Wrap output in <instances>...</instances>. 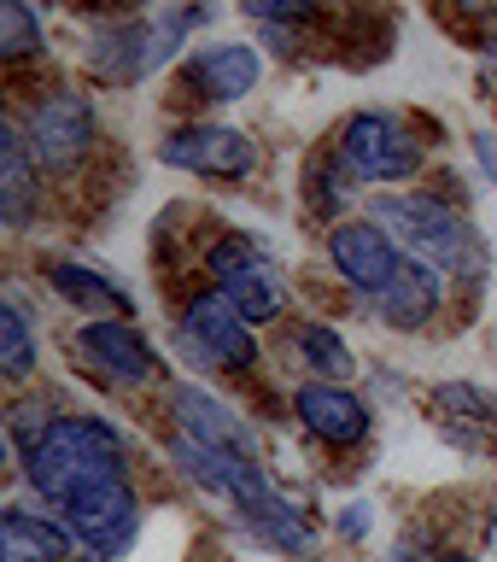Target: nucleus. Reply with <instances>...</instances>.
Returning <instances> with one entry per match:
<instances>
[{
	"instance_id": "obj_1",
	"label": "nucleus",
	"mask_w": 497,
	"mask_h": 562,
	"mask_svg": "<svg viewBox=\"0 0 497 562\" xmlns=\"http://www.w3.org/2000/svg\"><path fill=\"white\" fill-rule=\"evenodd\" d=\"M24 469H30V486L42 492V498H53L59 509L77 498V492H88V486L129 481V474H123V439L105 428V422H94V416L53 422L47 439L24 457Z\"/></svg>"
},
{
	"instance_id": "obj_2",
	"label": "nucleus",
	"mask_w": 497,
	"mask_h": 562,
	"mask_svg": "<svg viewBox=\"0 0 497 562\" xmlns=\"http://www.w3.org/2000/svg\"><path fill=\"white\" fill-rule=\"evenodd\" d=\"M375 217L393 240H410L421 263H445L456 276L486 270L481 228H474L463 211H451L445 200H428V193H386V200H375Z\"/></svg>"
},
{
	"instance_id": "obj_3",
	"label": "nucleus",
	"mask_w": 497,
	"mask_h": 562,
	"mask_svg": "<svg viewBox=\"0 0 497 562\" xmlns=\"http://www.w3.org/2000/svg\"><path fill=\"white\" fill-rule=\"evenodd\" d=\"M211 281L235 299V311L246 323H270V316H281V305H287V281H281V270L270 263V252L252 246L246 235H228L217 252H211Z\"/></svg>"
},
{
	"instance_id": "obj_4",
	"label": "nucleus",
	"mask_w": 497,
	"mask_h": 562,
	"mask_svg": "<svg viewBox=\"0 0 497 562\" xmlns=\"http://www.w3.org/2000/svg\"><path fill=\"white\" fill-rule=\"evenodd\" d=\"M340 153L363 182H404L421 170V140L393 112H358L340 135Z\"/></svg>"
},
{
	"instance_id": "obj_5",
	"label": "nucleus",
	"mask_w": 497,
	"mask_h": 562,
	"mask_svg": "<svg viewBox=\"0 0 497 562\" xmlns=\"http://www.w3.org/2000/svg\"><path fill=\"white\" fill-rule=\"evenodd\" d=\"M94 130H100V117L82 94H47V100H35V112L24 123V140L42 165L65 170L94 147Z\"/></svg>"
},
{
	"instance_id": "obj_6",
	"label": "nucleus",
	"mask_w": 497,
	"mask_h": 562,
	"mask_svg": "<svg viewBox=\"0 0 497 562\" xmlns=\"http://www.w3.org/2000/svg\"><path fill=\"white\" fill-rule=\"evenodd\" d=\"M182 334L205 351V358H217L223 369H252L258 363L252 328H246V316L235 311V299H228L223 288H211V293L193 299L188 316H182Z\"/></svg>"
},
{
	"instance_id": "obj_7",
	"label": "nucleus",
	"mask_w": 497,
	"mask_h": 562,
	"mask_svg": "<svg viewBox=\"0 0 497 562\" xmlns=\"http://www.w3.org/2000/svg\"><path fill=\"white\" fill-rule=\"evenodd\" d=\"M165 165L193 170V176H217V182H235L258 165L252 140L240 130H223V123H188L165 140Z\"/></svg>"
},
{
	"instance_id": "obj_8",
	"label": "nucleus",
	"mask_w": 497,
	"mask_h": 562,
	"mask_svg": "<svg viewBox=\"0 0 497 562\" xmlns=\"http://www.w3.org/2000/svg\"><path fill=\"white\" fill-rule=\"evenodd\" d=\"M328 258H334V270H340L358 293H369V299H375L386 281L398 276V263H404L398 240L386 235L381 223H340L328 235Z\"/></svg>"
},
{
	"instance_id": "obj_9",
	"label": "nucleus",
	"mask_w": 497,
	"mask_h": 562,
	"mask_svg": "<svg viewBox=\"0 0 497 562\" xmlns=\"http://www.w3.org/2000/svg\"><path fill=\"white\" fill-rule=\"evenodd\" d=\"M258 82V53L246 42H211L200 53H188L176 70V88L188 100H240Z\"/></svg>"
},
{
	"instance_id": "obj_10",
	"label": "nucleus",
	"mask_w": 497,
	"mask_h": 562,
	"mask_svg": "<svg viewBox=\"0 0 497 562\" xmlns=\"http://www.w3.org/2000/svg\"><path fill=\"white\" fill-rule=\"evenodd\" d=\"M135 521H140V509H135L129 481L88 486V492H77V498L65 504V527H70V533H82L94 551H123L129 533H135Z\"/></svg>"
},
{
	"instance_id": "obj_11",
	"label": "nucleus",
	"mask_w": 497,
	"mask_h": 562,
	"mask_svg": "<svg viewBox=\"0 0 497 562\" xmlns=\"http://www.w3.org/2000/svg\"><path fill=\"white\" fill-rule=\"evenodd\" d=\"M298 422H305L316 439H328V446H358V439L369 434L363 398H351L346 386H334V381L298 386Z\"/></svg>"
},
{
	"instance_id": "obj_12",
	"label": "nucleus",
	"mask_w": 497,
	"mask_h": 562,
	"mask_svg": "<svg viewBox=\"0 0 497 562\" xmlns=\"http://www.w3.org/2000/svg\"><path fill=\"white\" fill-rule=\"evenodd\" d=\"M433 311H439V276H433V263H421V258H404L398 276L375 293V316L386 328H404V334L428 328Z\"/></svg>"
},
{
	"instance_id": "obj_13",
	"label": "nucleus",
	"mask_w": 497,
	"mask_h": 562,
	"mask_svg": "<svg viewBox=\"0 0 497 562\" xmlns=\"http://www.w3.org/2000/svg\"><path fill=\"white\" fill-rule=\"evenodd\" d=\"M170 411H176V422H182V439H193V446H211V451H246V457H252V439H246L240 416L228 411V404H217L211 393H200V386H176Z\"/></svg>"
},
{
	"instance_id": "obj_14",
	"label": "nucleus",
	"mask_w": 497,
	"mask_h": 562,
	"mask_svg": "<svg viewBox=\"0 0 497 562\" xmlns=\"http://www.w3.org/2000/svg\"><path fill=\"white\" fill-rule=\"evenodd\" d=\"M82 351L94 358L112 381H147L153 375V351H147V340H140V328H129V323H117V316H100V323H88L82 328Z\"/></svg>"
},
{
	"instance_id": "obj_15",
	"label": "nucleus",
	"mask_w": 497,
	"mask_h": 562,
	"mask_svg": "<svg viewBox=\"0 0 497 562\" xmlns=\"http://www.w3.org/2000/svg\"><path fill=\"white\" fill-rule=\"evenodd\" d=\"M35 211V153L24 130H12V123H0V217L12 228H24Z\"/></svg>"
},
{
	"instance_id": "obj_16",
	"label": "nucleus",
	"mask_w": 497,
	"mask_h": 562,
	"mask_svg": "<svg viewBox=\"0 0 497 562\" xmlns=\"http://www.w3.org/2000/svg\"><path fill=\"white\" fill-rule=\"evenodd\" d=\"M0 562H70V533L30 509L0 516Z\"/></svg>"
},
{
	"instance_id": "obj_17",
	"label": "nucleus",
	"mask_w": 497,
	"mask_h": 562,
	"mask_svg": "<svg viewBox=\"0 0 497 562\" xmlns=\"http://www.w3.org/2000/svg\"><path fill=\"white\" fill-rule=\"evenodd\" d=\"M53 288H59L70 305H82L88 311V323H100V311H112V316H123L129 311V293L123 288H112L100 270H82V263H53Z\"/></svg>"
},
{
	"instance_id": "obj_18",
	"label": "nucleus",
	"mask_w": 497,
	"mask_h": 562,
	"mask_svg": "<svg viewBox=\"0 0 497 562\" xmlns=\"http://www.w3.org/2000/svg\"><path fill=\"white\" fill-rule=\"evenodd\" d=\"M246 521H252V527H258V533L270 539V544H281V551H310V527H305V516H298L293 504L270 498L263 509H252Z\"/></svg>"
},
{
	"instance_id": "obj_19",
	"label": "nucleus",
	"mask_w": 497,
	"mask_h": 562,
	"mask_svg": "<svg viewBox=\"0 0 497 562\" xmlns=\"http://www.w3.org/2000/svg\"><path fill=\"white\" fill-rule=\"evenodd\" d=\"M0 369H7V381H30L35 375V340H30L24 311L18 305L0 311Z\"/></svg>"
},
{
	"instance_id": "obj_20",
	"label": "nucleus",
	"mask_w": 497,
	"mask_h": 562,
	"mask_svg": "<svg viewBox=\"0 0 497 562\" xmlns=\"http://www.w3.org/2000/svg\"><path fill=\"white\" fill-rule=\"evenodd\" d=\"M298 351L310 358L316 375H351V351H346V340H340L334 328H323V323H305V328H298Z\"/></svg>"
},
{
	"instance_id": "obj_21",
	"label": "nucleus",
	"mask_w": 497,
	"mask_h": 562,
	"mask_svg": "<svg viewBox=\"0 0 497 562\" xmlns=\"http://www.w3.org/2000/svg\"><path fill=\"white\" fill-rule=\"evenodd\" d=\"M42 47V24H35L30 7L18 0H0V59H30Z\"/></svg>"
},
{
	"instance_id": "obj_22",
	"label": "nucleus",
	"mask_w": 497,
	"mask_h": 562,
	"mask_svg": "<svg viewBox=\"0 0 497 562\" xmlns=\"http://www.w3.org/2000/svg\"><path fill=\"white\" fill-rule=\"evenodd\" d=\"M340 200H346L340 176H334V165L323 153H316L310 158V211H316V217H328V211H340Z\"/></svg>"
},
{
	"instance_id": "obj_23",
	"label": "nucleus",
	"mask_w": 497,
	"mask_h": 562,
	"mask_svg": "<svg viewBox=\"0 0 497 562\" xmlns=\"http://www.w3.org/2000/svg\"><path fill=\"white\" fill-rule=\"evenodd\" d=\"M252 18H263V24H310L316 7H305V0H258Z\"/></svg>"
},
{
	"instance_id": "obj_24",
	"label": "nucleus",
	"mask_w": 497,
	"mask_h": 562,
	"mask_svg": "<svg viewBox=\"0 0 497 562\" xmlns=\"http://www.w3.org/2000/svg\"><path fill=\"white\" fill-rule=\"evenodd\" d=\"M70 562H94V557H70Z\"/></svg>"
},
{
	"instance_id": "obj_25",
	"label": "nucleus",
	"mask_w": 497,
	"mask_h": 562,
	"mask_svg": "<svg viewBox=\"0 0 497 562\" xmlns=\"http://www.w3.org/2000/svg\"><path fill=\"white\" fill-rule=\"evenodd\" d=\"M492 544H497V527H492Z\"/></svg>"
}]
</instances>
